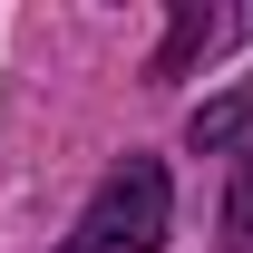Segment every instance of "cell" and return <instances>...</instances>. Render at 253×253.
Returning <instances> with one entry per match:
<instances>
[{
  "label": "cell",
  "instance_id": "6da1fadb",
  "mask_svg": "<svg viewBox=\"0 0 253 253\" xmlns=\"http://www.w3.org/2000/svg\"><path fill=\"white\" fill-rule=\"evenodd\" d=\"M156 244H166V166L126 156L117 175L88 195V214L68 224L59 253H156Z\"/></svg>",
  "mask_w": 253,
  "mask_h": 253
},
{
  "label": "cell",
  "instance_id": "7a4b0ae2",
  "mask_svg": "<svg viewBox=\"0 0 253 253\" xmlns=\"http://www.w3.org/2000/svg\"><path fill=\"white\" fill-rule=\"evenodd\" d=\"M214 39H234V10H195V0H185V10H175V39L156 49V78H185Z\"/></svg>",
  "mask_w": 253,
  "mask_h": 253
},
{
  "label": "cell",
  "instance_id": "3957f363",
  "mask_svg": "<svg viewBox=\"0 0 253 253\" xmlns=\"http://www.w3.org/2000/svg\"><path fill=\"white\" fill-rule=\"evenodd\" d=\"M234 136H253V78L224 88V97H205V107L185 117V146H234Z\"/></svg>",
  "mask_w": 253,
  "mask_h": 253
},
{
  "label": "cell",
  "instance_id": "277c9868",
  "mask_svg": "<svg viewBox=\"0 0 253 253\" xmlns=\"http://www.w3.org/2000/svg\"><path fill=\"white\" fill-rule=\"evenodd\" d=\"M224 244H253V146L234 156V185H224Z\"/></svg>",
  "mask_w": 253,
  "mask_h": 253
}]
</instances>
